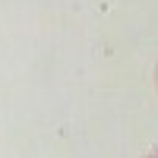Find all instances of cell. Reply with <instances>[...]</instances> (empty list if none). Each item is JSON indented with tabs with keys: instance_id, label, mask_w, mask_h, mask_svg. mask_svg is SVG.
<instances>
[{
	"instance_id": "cell-1",
	"label": "cell",
	"mask_w": 158,
	"mask_h": 158,
	"mask_svg": "<svg viewBox=\"0 0 158 158\" xmlns=\"http://www.w3.org/2000/svg\"><path fill=\"white\" fill-rule=\"evenodd\" d=\"M155 89H158V67H155Z\"/></svg>"
}]
</instances>
